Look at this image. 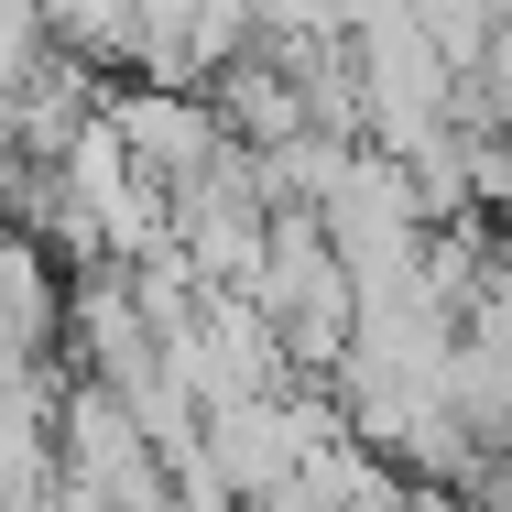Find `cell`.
<instances>
[{"label": "cell", "mask_w": 512, "mask_h": 512, "mask_svg": "<svg viewBox=\"0 0 512 512\" xmlns=\"http://www.w3.org/2000/svg\"><path fill=\"white\" fill-rule=\"evenodd\" d=\"M109 131H120V153L175 197V186H197L207 153H218V109L207 99H175V88H109Z\"/></svg>", "instance_id": "1"}]
</instances>
